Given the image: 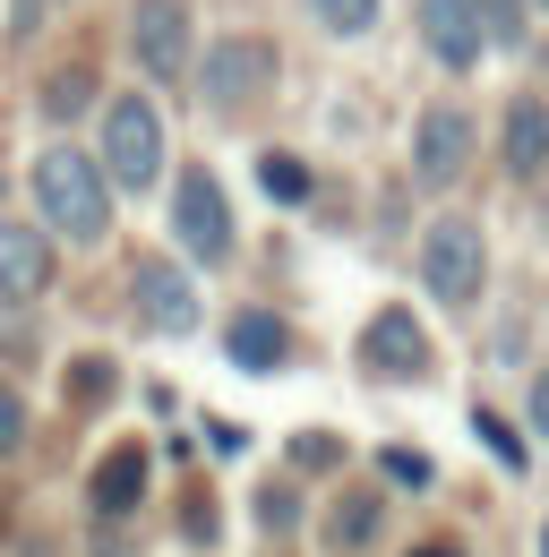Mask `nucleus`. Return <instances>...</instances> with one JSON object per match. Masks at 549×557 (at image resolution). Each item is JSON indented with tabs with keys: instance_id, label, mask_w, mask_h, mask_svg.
<instances>
[{
	"instance_id": "nucleus-1",
	"label": "nucleus",
	"mask_w": 549,
	"mask_h": 557,
	"mask_svg": "<svg viewBox=\"0 0 549 557\" xmlns=\"http://www.w3.org/2000/svg\"><path fill=\"white\" fill-rule=\"evenodd\" d=\"M35 207L52 214L69 240H103V223H112L103 163H95V154H77V146H44V154H35Z\"/></svg>"
},
{
	"instance_id": "nucleus-2",
	"label": "nucleus",
	"mask_w": 549,
	"mask_h": 557,
	"mask_svg": "<svg viewBox=\"0 0 549 557\" xmlns=\"http://www.w3.org/2000/svg\"><path fill=\"white\" fill-rule=\"evenodd\" d=\"M155 163H163V121L146 95H112L103 103V181L112 189H155Z\"/></svg>"
},
{
	"instance_id": "nucleus-3",
	"label": "nucleus",
	"mask_w": 549,
	"mask_h": 557,
	"mask_svg": "<svg viewBox=\"0 0 549 557\" xmlns=\"http://www.w3.org/2000/svg\"><path fill=\"white\" fill-rule=\"evenodd\" d=\"M172 240H181V258H198V267H223V258H232V207H223L215 172H198V163L172 181Z\"/></svg>"
},
{
	"instance_id": "nucleus-4",
	"label": "nucleus",
	"mask_w": 549,
	"mask_h": 557,
	"mask_svg": "<svg viewBox=\"0 0 549 557\" xmlns=\"http://www.w3.org/2000/svg\"><path fill=\"white\" fill-rule=\"evenodd\" d=\"M420 283L447 300V309H464L480 292V232L464 214H447V223H429V240H420Z\"/></svg>"
},
{
	"instance_id": "nucleus-5",
	"label": "nucleus",
	"mask_w": 549,
	"mask_h": 557,
	"mask_svg": "<svg viewBox=\"0 0 549 557\" xmlns=\"http://www.w3.org/2000/svg\"><path fill=\"white\" fill-rule=\"evenodd\" d=\"M137 318H146L155 335H190V326H198V283L181 275L172 258H146V267H137Z\"/></svg>"
},
{
	"instance_id": "nucleus-6",
	"label": "nucleus",
	"mask_w": 549,
	"mask_h": 557,
	"mask_svg": "<svg viewBox=\"0 0 549 557\" xmlns=\"http://www.w3.org/2000/svg\"><path fill=\"white\" fill-rule=\"evenodd\" d=\"M361 369H378V377H420V369H429L420 318H412V309H378L369 335H361Z\"/></svg>"
},
{
	"instance_id": "nucleus-7",
	"label": "nucleus",
	"mask_w": 549,
	"mask_h": 557,
	"mask_svg": "<svg viewBox=\"0 0 549 557\" xmlns=\"http://www.w3.org/2000/svg\"><path fill=\"white\" fill-rule=\"evenodd\" d=\"M137 61L155 77L190 70V0H137Z\"/></svg>"
},
{
	"instance_id": "nucleus-8",
	"label": "nucleus",
	"mask_w": 549,
	"mask_h": 557,
	"mask_svg": "<svg viewBox=\"0 0 549 557\" xmlns=\"http://www.w3.org/2000/svg\"><path fill=\"white\" fill-rule=\"evenodd\" d=\"M420 35H429V52H438L447 70H473V61H480V17H473V0H420Z\"/></svg>"
},
{
	"instance_id": "nucleus-9",
	"label": "nucleus",
	"mask_w": 549,
	"mask_h": 557,
	"mask_svg": "<svg viewBox=\"0 0 549 557\" xmlns=\"http://www.w3.org/2000/svg\"><path fill=\"white\" fill-rule=\"evenodd\" d=\"M52 283V249L26 223H0V300H35Z\"/></svg>"
},
{
	"instance_id": "nucleus-10",
	"label": "nucleus",
	"mask_w": 549,
	"mask_h": 557,
	"mask_svg": "<svg viewBox=\"0 0 549 557\" xmlns=\"http://www.w3.org/2000/svg\"><path fill=\"white\" fill-rule=\"evenodd\" d=\"M464 154H473V121H464V112H429V121H420V146H412L420 181H455Z\"/></svg>"
},
{
	"instance_id": "nucleus-11",
	"label": "nucleus",
	"mask_w": 549,
	"mask_h": 557,
	"mask_svg": "<svg viewBox=\"0 0 549 557\" xmlns=\"http://www.w3.org/2000/svg\"><path fill=\"white\" fill-rule=\"evenodd\" d=\"M258 86H267V44H249V35L215 44V61H206V95H215V103H241V95H258Z\"/></svg>"
},
{
	"instance_id": "nucleus-12",
	"label": "nucleus",
	"mask_w": 549,
	"mask_h": 557,
	"mask_svg": "<svg viewBox=\"0 0 549 557\" xmlns=\"http://www.w3.org/2000/svg\"><path fill=\"white\" fill-rule=\"evenodd\" d=\"M223 351H232L241 369H283V351H292V335L274 326L267 309H241V318L223 326Z\"/></svg>"
},
{
	"instance_id": "nucleus-13",
	"label": "nucleus",
	"mask_w": 549,
	"mask_h": 557,
	"mask_svg": "<svg viewBox=\"0 0 549 557\" xmlns=\"http://www.w3.org/2000/svg\"><path fill=\"white\" fill-rule=\"evenodd\" d=\"M137 497H146V446H112L103 472H95V506L103 515H130Z\"/></svg>"
},
{
	"instance_id": "nucleus-14",
	"label": "nucleus",
	"mask_w": 549,
	"mask_h": 557,
	"mask_svg": "<svg viewBox=\"0 0 549 557\" xmlns=\"http://www.w3.org/2000/svg\"><path fill=\"white\" fill-rule=\"evenodd\" d=\"M507 163H515V172H541L549 163V103L524 95V103L507 112Z\"/></svg>"
},
{
	"instance_id": "nucleus-15",
	"label": "nucleus",
	"mask_w": 549,
	"mask_h": 557,
	"mask_svg": "<svg viewBox=\"0 0 549 557\" xmlns=\"http://www.w3.org/2000/svg\"><path fill=\"white\" fill-rule=\"evenodd\" d=\"M86 103H95V77L86 70H61L52 86H44V112H52V121H77Z\"/></svg>"
},
{
	"instance_id": "nucleus-16",
	"label": "nucleus",
	"mask_w": 549,
	"mask_h": 557,
	"mask_svg": "<svg viewBox=\"0 0 549 557\" xmlns=\"http://www.w3.org/2000/svg\"><path fill=\"white\" fill-rule=\"evenodd\" d=\"M258 181H267L274 207H301V198H309V172H301L292 154H267V163H258Z\"/></svg>"
},
{
	"instance_id": "nucleus-17",
	"label": "nucleus",
	"mask_w": 549,
	"mask_h": 557,
	"mask_svg": "<svg viewBox=\"0 0 549 557\" xmlns=\"http://www.w3.org/2000/svg\"><path fill=\"white\" fill-rule=\"evenodd\" d=\"M369 523H378V497H343V506H335V549H361Z\"/></svg>"
},
{
	"instance_id": "nucleus-18",
	"label": "nucleus",
	"mask_w": 549,
	"mask_h": 557,
	"mask_svg": "<svg viewBox=\"0 0 549 557\" xmlns=\"http://www.w3.org/2000/svg\"><path fill=\"white\" fill-rule=\"evenodd\" d=\"M335 35H361V26H378V0H309Z\"/></svg>"
},
{
	"instance_id": "nucleus-19",
	"label": "nucleus",
	"mask_w": 549,
	"mask_h": 557,
	"mask_svg": "<svg viewBox=\"0 0 549 557\" xmlns=\"http://www.w3.org/2000/svg\"><path fill=\"white\" fill-rule=\"evenodd\" d=\"M17 437H26V404H17V395H9V386H0V455H9V446H17Z\"/></svg>"
},
{
	"instance_id": "nucleus-20",
	"label": "nucleus",
	"mask_w": 549,
	"mask_h": 557,
	"mask_svg": "<svg viewBox=\"0 0 549 557\" xmlns=\"http://www.w3.org/2000/svg\"><path fill=\"white\" fill-rule=\"evenodd\" d=\"M387 481H404V488H420V481H429V463H420V455H412V446H395V455H387Z\"/></svg>"
},
{
	"instance_id": "nucleus-21",
	"label": "nucleus",
	"mask_w": 549,
	"mask_h": 557,
	"mask_svg": "<svg viewBox=\"0 0 549 557\" xmlns=\"http://www.w3.org/2000/svg\"><path fill=\"white\" fill-rule=\"evenodd\" d=\"M480 437H489V446H498V455H507V463L524 472V446H515V429H507V420H489V412H480Z\"/></svg>"
},
{
	"instance_id": "nucleus-22",
	"label": "nucleus",
	"mask_w": 549,
	"mask_h": 557,
	"mask_svg": "<svg viewBox=\"0 0 549 557\" xmlns=\"http://www.w3.org/2000/svg\"><path fill=\"white\" fill-rule=\"evenodd\" d=\"M533 420L549 429V369H541V386H533Z\"/></svg>"
},
{
	"instance_id": "nucleus-23",
	"label": "nucleus",
	"mask_w": 549,
	"mask_h": 557,
	"mask_svg": "<svg viewBox=\"0 0 549 557\" xmlns=\"http://www.w3.org/2000/svg\"><path fill=\"white\" fill-rule=\"evenodd\" d=\"M412 557H455V549H412Z\"/></svg>"
}]
</instances>
